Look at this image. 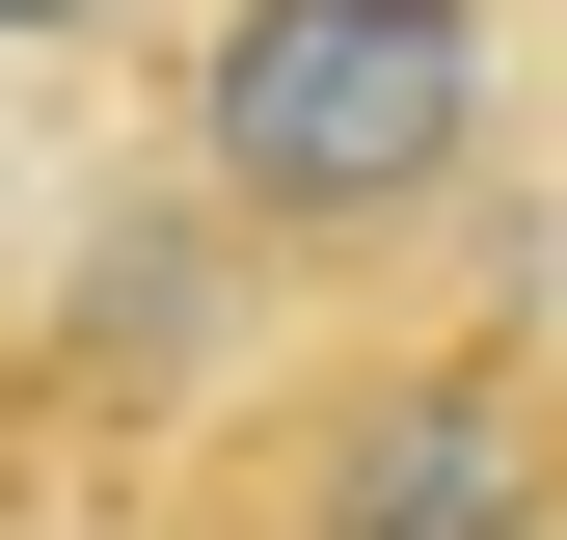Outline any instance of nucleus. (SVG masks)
<instances>
[{
  "instance_id": "obj_1",
  "label": "nucleus",
  "mask_w": 567,
  "mask_h": 540,
  "mask_svg": "<svg viewBox=\"0 0 567 540\" xmlns=\"http://www.w3.org/2000/svg\"><path fill=\"white\" fill-rule=\"evenodd\" d=\"M486 0H217V54H189V189L217 217H433V189L486 163Z\"/></svg>"
},
{
  "instance_id": "obj_2",
  "label": "nucleus",
  "mask_w": 567,
  "mask_h": 540,
  "mask_svg": "<svg viewBox=\"0 0 567 540\" xmlns=\"http://www.w3.org/2000/svg\"><path fill=\"white\" fill-rule=\"evenodd\" d=\"M567 513V405L486 352H405L298 433V540H540Z\"/></svg>"
},
{
  "instance_id": "obj_3",
  "label": "nucleus",
  "mask_w": 567,
  "mask_h": 540,
  "mask_svg": "<svg viewBox=\"0 0 567 540\" xmlns=\"http://www.w3.org/2000/svg\"><path fill=\"white\" fill-rule=\"evenodd\" d=\"M0 28H109V0H0Z\"/></svg>"
}]
</instances>
